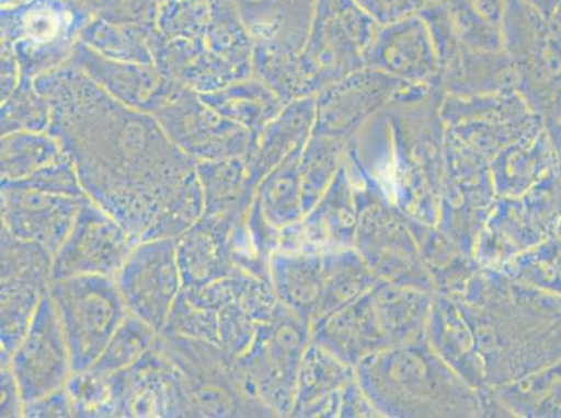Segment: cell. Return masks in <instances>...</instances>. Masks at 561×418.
<instances>
[{
	"mask_svg": "<svg viewBox=\"0 0 561 418\" xmlns=\"http://www.w3.org/2000/svg\"><path fill=\"white\" fill-rule=\"evenodd\" d=\"M308 344V321L278 303L272 318L259 326L249 348L233 360L244 395L274 416L290 415Z\"/></svg>",
	"mask_w": 561,
	"mask_h": 418,
	"instance_id": "7a4b0ae2",
	"label": "cell"
},
{
	"mask_svg": "<svg viewBox=\"0 0 561 418\" xmlns=\"http://www.w3.org/2000/svg\"><path fill=\"white\" fill-rule=\"evenodd\" d=\"M80 43L117 62L154 65L149 38L135 25L112 23L94 16L81 33Z\"/></svg>",
	"mask_w": 561,
	"mask_h": 418,
	"instance_id": "603a6c76",
	"label": "cell"
},
{
	"mask_svg": "<svg viewBox=\"0 0 561 418\" xmlns=\"http://www.w3.org/2000/svg\"><path fill=\"white\" fill-rule=\"evenodd\" d=\"M300 150L285 158L259 182L256 202L273 227L284 229L302 221L305 213Z\"/></svg>",
	"mask_w": 561,
	"mask_h": 418,
	"instance_id": "ac0fdd59",
	"label": "cell"
},
{
	"mask_svg": "<svg viewBox=\"0 0 561 418\" xmlns=\"http://www.w3.org/2000/svg\"><path fill=\"white\" fill-rule=\"evenodd\" d=\"M164 0H95L94 16L112 23L135 25L147 38L157 32V19Z\"/></svg>",
	"mask_w": 561,
	"mask_h": 418,
	"instance_id": "f546056e",
	"label": "cell"
},
{
	"mask_svg": "<svg viewBox=\"0 0 561 418\" xmlns=\"http://www.w3.org/2000/svg\"><path fill=\"white\" fill-rule=\"evenodd\" d=\"M136 244L122 223L87 198L69 236L54 254V282L90 275L115 279Z\"/></svg>",
	"mask_w": 561,
	"mask_h": 418,
	"instance_id": "9c48e42d",
	"label": "cell"
},
{
	"mask_svg": "<svg viewBox=\"0 0 561 418\" xmlns=\"http://www.w3.org/2000/svg\"><path fill=\"white\" fill-rule=\"evenodd\" d=\"M2 8L20 7V4L33 2V0H0Z\"/></svg>",
	"mask_w": 561,
	"mask_h": 418,
	"instance_id": "e575fe53",
	"label": "cell"
},
{
	"mask_svg": "<svg viewBox=\"0 0 561 418\" xmlns=\"http://www.w3.org/2000/svg\"><path fill=\"white\" fill-rule=\"evenodd\" d=\"M0 364H9L54 283V254L2 229Z\"/></svg>",
	"mask_w": 561,
	"mask_h": 418,
	"instance_id": "8992f818",
	"label": "cell"
},
{
	"mask_svg": "<svg viewBox=\"0 0 561 418\" xmlns=\"http://www.w3.org/2000/svg\"><path fill=\"white\" fill-rule=\"evenodd\" d=\"M34 84L50 105L48 132L87 197L139 243L197 162L168 139L154 115L122 104L69 62Z\"/></svg>",
	"mask_w": 561,
	"mask_h": 418,
	"instance_id": "6da1fadb",
	"label": "cell"
},
{
	"mask_svg": "<svg viewBox=\"0 0 561 418\" xmlns=\"http://www.w3.org/2000/svg\"><path fill=\"white\" fill-rule=\"evenodd\" d=\"M158 336L145 321L127 314L93 367L108 375L129 369L149 353Z\"/></svg>",
	"mask_w": 561,
	"mask_h": 418,
	"instance_id": "484cf974",
	"label": "cell"
},
{
	"mask_svg": "<svg viewBox=\"0 0 561 418\" xmlns=\"http://www.w3.org/2000/svg\"><path fill=\"white\" fill-rule=\"evenodd\" d=\"M0 417H23V397L10 364H0Z\"/></svg>",
	"mask_w": 561,
	"mask_h": 418,
	"instance_id": "d6a6232c",
	"label": "cell"
},
{
	"mask_svg": "<svg viewBox=\"0 0 561 418\" xmlns=\"http://www.w3.org/2000/svg\"><path fill=\"white\" fill-rule=\"evenodd\" d=\"M64 156L62 147L48 131L4 135L0 141V183L24 181Z\"/></svg>",
	"mask_w": 561,
	"mask_h": 418,
	"instance_id": "44dd1931",
	"label": "cell"
},
{
	"mask_svg": "<svg viewBox=\"0 0 561 418\" xmlns=\"http://www.w3.org/2000/svg\"><path fill=\"white\" fill-rule=\"evenodd\" d=\"M204 196L196 171L191 173L165 206L157 213L154 221L142 234L140 242L173 239L178 241L191 231L204 216ZM139 242V243H140Z\"/></svg>",
	"mask_w": 561,
	"mask_h": 418,
	"instance_id": "d4e9b609",
	"label": "cell"
},
{
	"mask_svg": "<svg viewBox=\"0 0 561 418\" xmlns=\"http://www.w3.org/2000/svg\"><path fill=\"white\" fill-rule=\"evenodd\" d=\"M87 198L58 196L20 183H2V229L23 241L38 243L55 254L69 236Z\"/></svg>",
	"mask_w": 561,
	"mask_h": 418,
	"instance_id": "7c38bea8",
	"label": "cell"
},
{
	"mask_svg": "<svg viewBox=\"0 0 561 418\" xmlns=\"http://www.w3.org/2000/svg\"><path fill=\"white\" fill-rule=\"evenodd\" d=\"M75 417L78 418H115L114 391L111 375L94 367L73 371L68 384Z\"/></svg>",
	"mask_w": 561,
	"mask_h": 418,
	"instance_id": "f1b7e54d",
	"label": "cell"
},
{
	"mask_svg": "<svg viewBox=\"0 0 561 418\" xmlns=\"http://www.w3.org/2000/svg\"><path fill=\"white\" fill-rule=\"evenodd\" d=\"M83 2L89 4V7L91 8V4H93L95 2V0H83Z\"/></svg>",
	"mask_w": 561,
	"mask_h": 418,
	"instance_id": "d590c367",
	"label": "cell"
},
{
	"mask_svg": "<svg viewBox=\"0 0 561 418\" xmlns=\"http://www.w3.org/2000/svg\"><path fill=\"white\" fill-rule=\"evenodd\" d=\"M116 418H192L180 371L160 344L111 375Z\"/></svg>",
	"mask_w": 561,
	"mask_h": 418,
	"instance_id": "30bf717a",
	"label": "cell"
},
{
	"mask_svg": "<svg viewBox=\"0 0 561 418\" xmlns=\"http://www.w3.org/2000/svg\"><path fill=\"white\" fill-rule=\"evenodd\" d=\"M93 18L83 0H33L2 8L0 32L16 54L22 79L35 80L69 62Z\"/></svg>",
	"mask_w": 561,
	"mask_h": 418,
	"instance_id": "3957f363",
	"label": "cell"
},
{
	"mask_svg": "<svg viewBox=\"0 0 561 418\" xmlns=\"http://www.w3.org/2000/svg\"><path fill=\"white\" fill-rule=\"evenodd\" d=\"M22 79V71L12 45L2 40V84H0V100H8L16 90Z\"/></svg>",
	"mask_w": 561,
	"mask_h": 418,
	"instance_id": "836d02e7",
	"label": "cell"
},
{
	"mask_svg": "<svg viewBox=\"0 0 561 418\" xmlns=\"http://www.w3.org/2000/svg\"><path fill=\"white\" fill-rule=\"evenodd\" d=\"M232 228L219 219L203 217L178 239L176 257L183 288H207L238 271L229 248Z\"/></svg>",
	"mask_w": 561,
	"mask_h": 418,
	"instance_id": "5bb4252c",
	"label": "cell"
},
{
	"mask_svg": "<svg viewBox=\"0 0 561 418\" xmlns=\"http://www.w3.org/2000/svg\"><path fill=\"white\" fill-rule=\"evenodd\" d=\"M23 417L27 418H69L75 417L73 405L68 390L60 387L58 391L38 399L24 403Z\"/></svg>",
	"mask_w": 561,
	"mask_h": 418,
	"instance_id": "1f68e13d",
	"label": "cell"
},
{
	"mask_svg": "<svg viewBox=\"0 0 561 418\" xmlns=\"http://www.w3.org/2000/svg\"><path fill=\"white\" fill-rule=\"evenodd\" d=\"M69 63L76 66L115 100L131 109L154 115L175 101L186 86L168 78L156 65L117 62L83 43L76 45Z\"/></svg>",
	"mask_w": 561,
	"mask_h": 418,
	"instance_id": "4fadbf2b",
	"label": "cell"
},
{
	"mask_svg": "<svg viewBox=\"0 0 561 418\" xmlns=\"http://www.w3.org/2000/svg\"><path fill=\"white\" fill-rule=\"evenodd\" d=\"M154 116L168 139L196 162L249 158L254 150L250 132L214 111L195 91L186 89Z\"/></svg>",
	"mask_w": 561,
	"mask_h": 418,
	"instance_id": "ba28073f",
	"label": "cell"
},
{
	"mask_svg": "<svg viewBox=\"0 0 561 418\" xmlns=\"http://www.w3.org/2000/svg\"><path fill=\"white\" fill-rule=\"evenodd\" d=\"M328 278V258L318 253L275 252L270 282L279 303L299 317L314 321Z\"/></svg>",
	"mask_w": 561,
	"mask_h": 418,
	"instance_id": "2e32d148",
	"label": "cell"
},
{
	"mask_svg": "<svg viewBox=\"0 0 561 418\" xmlns=\"http://www.w3.org/2000/svg\"><path fill=\"white\" fill-rule=\"evenodd\" d=\"M9 364L16 376L24 403L68 384L73 374V364L58 311L49 293L41 302L27 334Z\"/></svg>",
	"mask_w": 561,
	"mask_h": 418,
	"instance_id": "8fae6325",
	"label": "cell"
},
{
	"mask_svg": "<svg viewBox=\"0 0 561 418\" xmlns=\"http://www.w3.org/2000/svg\"><path fill=\"white\" fill-rule=\"evenodd\" d=\"M49 295L68 340L73 371L90 369L129 314L115 279L90 275L55 280Z\"/></svg>",
	"mask_w": 561,
	"mask_h": 418,
	"instance_id": "5b68a950",
	"label": "cell"
},
{
	"mask_svg": "<svg viewBox=\"0 0 561 418\" xmlns=\"http://www.w3.org/2000/svg\"><path fill=\"white\" fill-rule=\"evenodd\" d=\"M161 334L210 341L218 346V311L210 287L183 288Z\"/></svg>",
	"mask_w": 561,
	"mask_h": 418,
	"instance_id": "cb8c5ba5",
	"label": "cell"
},
{
	"mask_svg": "<svg viewBox=\"0 0 561 418\" xmlns=\"http://www.w3.org/2000/svg\"><path fill=\"white\" fill-rule=\"evenodd\" d=\"M211 22L208 0H164L157 19V32L167 40L206 43Z\"/></svg>",
	"mask_w": 561,
	"mask_h": 418,
	"instance_id": "83f0119b",
	"label": "cell"
},
{
	"mask_svg": "<svg viewBox=\"0 0 561 418\" xmlns=\"http://www.w3.org/2000/svg\"><path fill=\"white\" fill-rule=\"evenodd\" d=\"M279 229L264 218L256 198L247 217L232 228L229 248L234 267L270 282V265L278 249Z\"/></svg>",
	"mask_w": 561,
	"mask_h": 418,
	"instance_id": "d6986e66",
	"label": "cell"
},
{
	"mask_svg": "<svg viewBox=\"0 0 561 418\" xmlns=\"http://www.w3.org/2000/svg\"><path fill=\"white\" fill-rule=\"evenodd\" d=\"M308 126V111L298 105L289 106L270 121L260 135L253 154L247 158L254 181L259 183L285 158L300 150Z\"/></svg>",
	"mask_w": 561,
	"mask_h": 418,
	"instance_id": "ffe728a7",
	"label": "cell"
},
{
	"mask_svg": "<svg viewBox=\"0 0 561 418\" xmlns=\"http://www.w3.org/2000/svg\"><path fill=\"white\" fill-rule=\"evenodd\" d=\"M115 282L127 313L161 334L183 289L176 241L158 239L137 243Z\"/></svg>",
	"mask_w": 561,
	"mask_h": 418,
	"instance_id": "52a82bcc",
	"label": "cell"
},
{
	"mask_svg": "<svg viewBox=\"0 0 561 418\" xmlns=\"http://www.w3.org/2000/svg\"><path fill=\"white\" fill-rule=\"evenodd\" d=\"M210 2V0H208ZM211 22L208 27L207 49L242 74L253 76L254 39L243 24L237 9L226 0H211Z\"/></svg>",
	"mask_w": 561,
	"mask_h": 418,
	"instance_id": "7402d4cb",
	"label": "cell"
},
{
	"mask_svg": "<svg viewBox=\"0 0 561 418\" xmlns=\"http://www.w3.org/2000/svg\"><path fill=\"white\" fill-rule=\"evenodd\" d=\"M196 173L204 196V216L237 225L252 208L259 183L247 158L197 162Z\"/></svg>",
	"mask_w": 561,
	"mask_h": 418,
	"instance_id": "9a60e30c",
	"label": "cell"
},
{
	"mask_svg": "<svg viewBox=\"0 0 561 418\" xmlns=\"http://www.w3.org/2000/svg\"><path fill=\"white\" fill-rule=\"evenodd\" d=\"M12 183H20V185L32 187L39 191L58 194V196L87 197L78 173H76L75 166L71 165L68 155L35 172L34 175L24 178V181Z\"/></svg>",
	"mask_w": 561,
	"mask_h": 418,
	"instance_id": "4dcf8cb0",
	"label": "cell"
},
{
	"mask_svg": "<svg viewBox=\"0 0 561 418\" xmlns=\"http://www.w3.org/2000/svg\"><path fill=\"white\" fill-rule=\"evenodd\" d=\"M198 95L218 114L247 129L254 148L265 127L279 114L278 96L256 76L233 81L214 93Z\"/></svg>",
	"mask_w": 561,
	"mask_h": 418,
	"instance_id": "e0dca14e",
	"label": "cell"
},
{
	"mask_svg": "<svg viewBox=\"0 0 561 418\" xmlns=\"http://www.w3.org/2000/svg\"><path fill=\"white\" fill-rule=\"evenodd\" d=\"M50 126V105L39 93L34 80L20 79L16 90L2 102L0 131L2 136L18 131L45 132Z\"/></svg>",
	"mask_w": 561,
	"mask_h": 418,
	"instance_id": "4316f807",
	"label": "cell"
},
{
	"mask_svg": "<svg viewBox=\"0 0 561 418\" xmlns=\"http://www.w3.org/2000/svg\"><path fill=\"white\" fill-rule=\"evenodd\" d=\"M160 344L180 371L192 417H274L267 407L244 395L233 359L219 346L167 334H160Z\"/></svg>",
	"mask_w": 561,
	"mask_h": 418,
	"instance_id": "277c9868",
	"label": "cell"
}]
</instances>
